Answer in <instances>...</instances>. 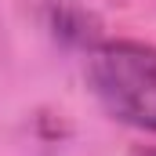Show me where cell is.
I'll use <instances>...</instances> for the list:
<instances>
[{"instance_id":"1","label":"cell","mask_w":156,"mask_h":156,"mask_svg":"<svg viewBox=\"0 0 156 156\" xmlns=\"http://www.w3.org/2000/svg\"><path fill=\"white\" fill-rule=\"evenodd\" d=\"M87 83L109 116L156 131V47L138 40H109L91 51Z\"/></svg>"}]
</instances>
